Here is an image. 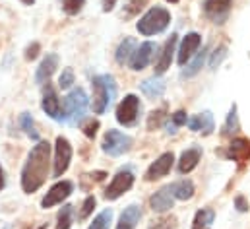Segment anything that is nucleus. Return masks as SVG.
<instances>
[{
	"instance_id": "nucleus-31",
	"label": "nucleus",
	"mask_w": 250,
	"mask_h": 229,
	"mask_svg": "<svg viewBox=\"0 0 250 229\" xmlns=\"http://www.w3.org/2000/svg\"><path fill=\"white\" fill-rule=\"evenodd\" d=\"M21 128L25 130V134H29L31 138H39L37 136V132H35V126H33V118H31V114L29 113H23L21 114Z\"/></svg>"
},
{
	"instance_id": "nucleus-36",
	"label": "nucleus",
	"mask_w": 250,
	"mask_h": 229,
	"mask_svg": "<svg viewBox=\"0 0 250 229\" xmlns=\"http://www.w3.org/2000/svg\"><path fill=\"white\" fill-rule=\"evenodd\" d=\"M225 51H227L225 47H219V49L213 51V57H211V60H209V66H211V68H217V64L225 58Z\"/></svg>"
},
{
	"instance_id": "nucleus-42",
	"label": "nucleus",
	"mask_w": 250,
	"mask_h": 229,
	"mask_svg": "<svg viewBox=\"0 0 250 229\" xmlns=\"http://www.w3.org/2000/svg\"><path fill=\"white\" fill-rule=\"evenodd\" d=\"M21 2H23V4H27V6H31V4L35 2V0H21Z\"/></svg>"
},
{
	"instance_id": "nucleus-14",
	"label": "nucleus",
	"mask_w": 250,
	"mask_h": 229,
	"mask_svg": "<svg viewBox=\"0 0 250 229\" xmlns=\"http://www.w3.org/2000/svg\"><path fill=\"white\" fill-rule=\"evenodd\" d=\"M173 161H175V158H173L171 152L159 156V158L149 165V169L146 171V179H147V181H155V179H161V177L169 175L171 167H173Z\"/></svg>"
},
{
	"instance_id": "nucleus-11",
	"label": "nucleus",
	"mask_w": 250,
	"mask_h": 229,
	"mask_svg": "<svg viewBox=\"0 0 250 229\" xmlns=\"http://www.w3.org/2000/svg\"><path fill=\"white\" fill-rule=\"evenodd\" d=\"M72 183L70 181H61V183H57L47 194H45V198L41 200V206L43 208H51V206H57V204H61L62 200H66L70 194H72Z\"/></svg>"
},
{
	"instance_id": "nucleus-23",
	"label": "nucleus",
	"mask_w": 250,
	"mask_h": 229,
	"mask_svg": "<svg viewBox=\"0 0 250 229\" xmlns=\"http://www.w3.org/2000/svg\"><path fill=\"white\" fill-rule=\"evenodd\" d=\"M171 192H173V196L179 198V200H190V198L194 196V184H192V181H188V179L177 181V183L171 184Z\"/></svg>"
},
{
	"instance_id": "nucleus-18",
	"label": "nucleus",
	"mask_w": 250,
	"mask_h": 229,
	"mask_svg": "<svg viewBox=\"0 0 250 229\" xmlns=\"http://www.w3.org/2000/svg\"><path fill=\"white\" fill-rule=\"evenodd\" d=\"M188 128L194 130V132L211 134V132H213V116H211V113L194 114V116L188 120Z\"/></svg>"
},
{
	"instance_id": "nucleus-19",
	"label": "nucleus",
	"mask_w": 250,
	"mask_h": 229,
	"mask_svg": "<svg viewBox=\"0 0 250 229\" xmlns=\"http://www.w3.org/2000/svg\"><path fill=\"white\" fill-rule=\"evenodd\" d=\"M227 156L233 160V161H245L250 158V140L247 138H237L231 142L229 146V152Z\"/></svg>"
},
{
	"instance_id": "nucleus-7",
	"label": "nucleus",
	"mask_w": 250,
	"mask_h": 229,
	"mask_svg": "<svg viewBox=\"0 0 250 229\" xmlns=\"http://www.w3.org/2000/svg\"><path fill=\"white\" fill-rule=\"evenodd\" d=\"M134 184V175L130 171H121L117 173L111 181V184L105 190V198L107 200H117L119 196H123L126 190H130Z\"/></svg>"
},
{
	"instance_id": "nucleus-37",
	"label": "nucleus",
	"mask_w": 250,
	"mask_h": 229,
	"mask_svg": "<svg viewBox=\"0 0 250 229\" xmlns=\"http://www.w3.org/2000/svg\"><path fill=\"white\" fill-rule=\"evenodd\" d=\"M39 51H41V45H39V43H31V45L27 47V51H25V58H27V60H33V58H37Z\"/></svg>"
},
{
	"instance_id": "nucleus-26",
	"label": "nucleus",
	"mask_w": 250,
	"mask_h": 229,
	"mask_svg": "<svg viewBox=\"0 0 250 229\" xmlns=\"http://www.w3.org/2000/svg\"><path fill=\"white\" fill-rule=\"evenodd\" d=\"M111 220H113V210H103L87 229H109Z\"/></svg>"
},
{
	"instance_id": "nucleus-35",
	"label": "nucleus",
	"mask_w": 250,
	"mask_h": 229,
	"mask_svg": "<svg viewBox=\"0 0 250 229\" xmlns=\"http://www.w3.org/2000/svg\"><path fill=\"white\" fill-rule=\"evenodd\" d=\"M237 128V107L233 105V109H231V113L227 116V124H225V132H233Z\"/></svg>"
},
{
	"instance_id": "nucleus-33",
	"label": "nucleus",
	"mask_w": 250,
	"mask_h": 229,
	"mask_svg": "<svg viewBox=\"0 0 250 229\" xmlns=\"http://www.w3.org/2000/svg\"><path fill=\"white\" fill-rule=\"evenodd\" d=\"M72 84H74V72H72L70 68H66L62 72V76H61V80H59V86H61L62 90H68Z\"/></svg>"
},
{
	"instance_id": "nucleus-22",
	"label": "nucleus",
	"mask_w": 250,
	"mask_h": 229,
	"mask_svg": "<svg viewBox=\"0 0 250 229\" xmlns=\"http://www.w3.org/2000/svg\"><path fill=\"white\" fill-rule=\"evenodd\" d=\"M140 88H142V92H144L147 97H151V99L161 97V95L165 93V84H163V80H159V78L144 80V82L140 84Z\"/></svg>"
},
{
	"instance_id": "nucleus-27",
	"label": "nucleus",
	"mask_w": 250,
	"mask_h": 229,
	"mask_svg": "<svg viewBox=\"0 0 250 229\" xmlns=\"http://www.w3.org/2000/svg\"><path fill=\"white\" fill-rule=\"evenodd\" d=\"M204 58H206V49H204L202 53H198V57L192 60L190 66H187V70L183 72V76H185V78H192L194 74H198L200 68H202V64H204Z\"/></svg>"
},
{
	"instance_id": "nucleus-17",
	"label": "nucleus",
	"mask_w": 250,
	"mask_h": 229,
	"mask_svg": "<svg viewBox=\"0 0 250 229\" xmlns=\"http://www.w3.org/2000/svg\"><path fill=\"white\" fill-rule=\"evenodd\" d=\"M173 192H171V186H163L161 190H157L153 196H151V208L153 212H167L173 208Z\"/></svg>"
},
{
	"instance_id": "nucleus-4",
	"label": "nucleus",
	"mask_w": 250,
	"mask_h": 229,
	"mask_svg": "<svg viewBox=\"0 0 250 229\" xmlns=\"http://www.w3.org/2000/svg\"><path fill=\"white\" fill-rule=\"evenodd\" d=\"M87 95H85V92L82 90V88H76V90H72L68 95H66V99H64V111H62V120H66L68 124H76L83 113H85V109H87Z\"/></svg>"
},
{
	"instance_id": "nucleus-34",
	"label": "nucleus",
	"mask_w": 250,
	"mask_h": 229,
	"mask_svg": "<svg viewBox=\"0 0 250 229\" xmlns=\"http://www.w3.org/2000/svg\"><path fill=\"white\" fill-rule=\"evenodd\" d=\"M83 132H85V136H89V138H93L95 136V132H97V128H99V122L97 120H93V118H87L85 122H83Z\"/></svg>"
},
{
	"instance_id": "nucleus-12",
	"label": "nucleus",
	"mask_w": 250,
	"mask_h": 229,
	"mask_svg": "<svg viewBox=\"0 0 250 229\" xmlns=\"http://www.w3.org/2000/svg\"><path fill=\"white\" fill-rule=\"evenodd\" d=\"M43 111L49 114L51 118L55 120H62V105L59 101V95L55 92V88L47 82V88H45V93H43Z\"/></svg>"
},
{
	"instance_id": "nucleus-10",
	"label": "nucleus",
	"mask_w": 250,
	"mask_h": 229,
	"mask_svg": "<svg viewBox=\"0 0 250 229\" xmlns=\"http://www.w3.org/2000/svg\"><path fill=\"white\" fill-rule=\"evenodd\" d=\"M231 4H233V0H206L204 2V14L211 22L223 23L231 12Z\"/></svg>"
},
{
	"instance_id": "nucleus-3",
	"label": "nucleus",
	"mask_w": 250,
	"mask_h": 229,
	"mask_svg": "<svg viewBox=\"0 0 250 229\" xmlns=\"http://www.w3.org/2000/svg\"><path fill=\"white\" fill-rule=\"evenodd\" d=\"M169 22H171L169 10H165L161 6H153V8H149L140 18V22L136 23V27H138V31L142 35H155V33L165 31L167 25H169Z\"/></svg>"
},
{
	"instance_id": "nucleus-2",
	"label": "nucleus",
	"mask_w": 250,
	"mask_h": 229,
	"mask_svg": "<svg viewBox=\"0 0 250 229\" xmlns=\"http://www.w3.org/2000/svg\"><path fill=\"white\" fill-rule=\"evenodd\" d=\"M91 86H93V111L97 114H103L109 109V105L113 103V99L117 97L115 78L111 74L95 76Z\"/></svg>"
},
{
	"instance_id": "nucleus-40",
	"label": "nucleus",
	"mask_w": 250,
	"mask_h": 229,
	"mask_svg": "<svg viewBox=\"0 0 250 229\" xmlns=\"http://www.w3.org/2000/svg\"><path fill=\"white\" fill-rule=\"evenodd\" d=\"M4 188V171H2V167H0V190Z\"/></svg>"
},
{
	"instance_id": "nucleus-30",
	"label": "nucleus",
	"mask_w": 250,
	"mask_h": 229,
	"mask_svg": "<svg viewBox=\"0 0 250 229\" xmlns=\"http://www.w3.org/2000/svg\"><path fill=\"white\" fill-rule=\"evenodd\" d=\"M171 120H173V124H169L167 128V132L169 134H175L177 132V126H183V124H187V113L185 111H177V113L171 116Z\"/></svg>"
},
{
	"instance_id": "nucleus-43",
	"label": "nucleus",
	"mask_w": 250,
	"mask_h": 229,
	"mask_svg": "<svg viewBox=\"0 0 250 229\" xmlns=\"http://www.w3.org/2000/svg\"><path fill=\"white\" fill-rule=\"evenodd\" d=\"M167 2H179V0H167Z\"/></svg>"
},
{
	"instance_id": "nucleus-28",
	"label": "nucleus",
	"mask_w": 250,
	"mask_h": 229,
	"mask_svg": "<svg viewBox=\"0 0 250 229\" xmlns=\"http://www.w3.org/2000/svg\"><path fill=\"white\" fill-rule=\"evenodd\" d=\"M72 226V206H64L59 212V224L55 229H70Z\"/></svg>"
},
{
	"instance_id": "nucleus-21",
	"label": "nucleus",
	"mask_w": 250,
	"mask_h": 229,
	"mask_svg": "<svg viewBox=\"0 0 250 229\" xmlns=\"http://www.w3.org/2000/svg\"><path fill=\"white\" fill-rule=\"evenodd\" d=\"M200 158H202V150H200V148H190V150H187V152L181 156V160H179V173H181V175L190 173L198 165Z\"/></svg>"
},
{
	"instance_id": "nucleus-39",
	"label": "nucleus",
	"mask_w": 250,
	"mask_h": 229,
	"mask_svg": "<svg viewBox=\"0 0 250 229\" xmlns=\"http://www.w3.org/2000/svg\"><path fill=\"white\" fill-rule=\"evenodd\" d=\"M117 0H103V12H111L115 8Z\"/></svg>"
},
{
	"instance_id": "nucleus-20",
	"label": "nucleus",
	"mask_w": 250,
	"mask_h": 229,
	"mask_svg": "<svg viewBox=\"0 0 250 229\" xmlns=\"http://www.w3.org/2000/svg\"><path fill=\"white\" fill-rule=\"evenodd\" d=\"M140 218H142L140 206L132 204V206H128L125 212L121 214V220H119V224H117V229H136Z\"/></svg>"
},
{
	"instance_id": "nucleus-5",
	"label": "nucleus",
	"mask_w": 250,
	"mask_h": 229,
	"mask_svg": "<svg viewBox=\"0 0 250 229\" xmlns=\"http://www.w3.org/2000/svg\"><path fill=\"white\" fill-rule=\"evenodd\" d=\"M132 146V138L128 134H123L119 130H109L105 134V140H103V152L113 156V158H119L126 154Z\"/></svg>"
},
{
	"instance_id": "nucleus-1",
	"label": "nucleus",
	"mask_w": 250,
	"mask_h": 229,
	"mask_svg": "<svg viewBox=\"0 0 250 229\" xmlns=\"http://www.w3.org/2000/svg\"><path fill=\"white\" fill-rule=\"evenodd\" d=\"M49 161H51V144L39 142L27 156V161L21 169V188L23 192L31 194L43 186L49 175Z\"/></svg>"
},
{
	"instance_id": "nucleus-38",
	"label": "nucleus",
	"mask_w": 250,
	"mask_h": 229,
	"mask_svg": "<svg viewBox=\"0 0 250 229\" xmlns=\"http://www.w3.org/2000/svg\"><path fill=\"white\" fill-rule=\"evenodd\" d=\"M235 204H237V208H239V212H247V210H249V204L245 202V198H243V196H237V200H235Z\"/></svg>"
},
{
	"instance_id": "nucleus-6",
	"label": "nucleus",
	"mask_w": 250,
	"mask_h": 229,
	"mask_svg": "<svg viewBox=\"0 0 250 229\" xmlns=\"http://www.w3.org/2000/svg\"><path fill=\"white\" fill-rule=\"evenodd\" d=\"M140 109H142L140 99L130 93V95H126L125 99L121 101V105L117 107V120L121 124H125V126H134L138 122V118H140Z\"/></svg>"
},
{
	"instance_id": "nucleus-15",
	"label": "nucleus",
	"mask_w": 250,
	"mask_h": 229,
	"mask_svg": "<svg viewBox=\"0 0 250 229\" xmlns=\"http://www.w3.org/2000/svg\"><path fill=\"white\" fill-rule=\"evenodd\" d=\"M175 47H177V35H171L163 47V53L155 64V74L161 76L167 72V68H171V60H173V53H175Z\"/></svg>"
},
{
	"instance_id": "nucleus-44",
	"label": "nucleus",
	"mask_w": 250,
	"mask_h": 229,
	"mask_svg": "<svg viewBox=\"0 0 250 229\" xmlns=\"http://www.w3.org/2000/svg\"><path fill=\"white\" fill-rule=\"evenodd\" d=\"M4 229H10V228H4Z\"/></svg>"
},
{
	"instance_id": "nucleus-25",
	"label": "nucleus",
	"mask_w": 250,
	"mask_h": 229,
	"mask_svg": "<svg viewBox=\"0 0 250 229\" xmlns=\"http://www.w3.org/2000/svg\"><path fill=\"white\" fill-rule=\"evenodd\" d=\"M213 218H215V212H213V210H209V208L200 210V212L196 214V218H194L192 229H208L209 224H213Z\"/></svg>"
},
{
	"instance_id": "nucleus-41",
	"label": "nucleus",
	"mask_w": 250,
	"mask_h": 229,
	"mask_svg": "<svg viewBox=\"0 0 250 229\" xmlns=\"http://www.w3.org/2000/svg\"><path fill=\"white\" fill-rule=\"evenodd\" d=\"M167 222H163V226H157V228H153V229H169V226H165Z\"/></svg>"
},
{
	"instance_id": "nucleus-29",
	"label": "nucleus",
	"mask_w": 250,
	"mask_h": 229,
	"mask_svg": "<svg viewBox=\"0 0 250 229\" xmlns=\"http://www.w3.org/2000/svg\"><path fill=\"white\" fill-rule=\"evenodd\" d=\"M83 4H85V0H62V10L66 14L74 16L83 8Z\"/></svg>"
},
{
	"instance_id": "nucleus-8",
	"label": "nucleus",
	"mask_w": 250,
	"mask_h": 229,
	"mask_svg": "<svg viewBox=\"0 0 250 229\" xmlns=\"http://www.w3.org/2000/svg\"><path fill=\"white\" fill-rule=\"evenodd\" d=\"M155 51H157V45H155V43H151V41L142 43L140 47L134 49L132 57H130V60H128V66H130L132 70H144V68L151 62V58H153V55H155Z\"/></svg>"
},
{
	"instance_id": "nucleus-24",
	"label": "nucleus",
	"mask_w": 250,
	"mask_h": 229,
	"mask_svg": "<svg viewBox=\"0 0 250 229\" xmlns=\"http://www.w3.org/2000/svg\"><path fill=\"white\" fill-rule=\"evenodd\" d=\"M134 49H136V41L132 37H126L125 41L119 45V49H117V62L119 64H126L130 60V57H132Z\"/></svg>"
},
{
	"instance_id": "nucleus-13",
	"label": "nucleus",
	"mask_w": 250,
	"mask_h": 229,
	"mask_svg": "<svg viewBox=\"0 0 250 229\" xmlns=\"http://www.w3.org/2000/svg\"><path fill=\"white\" fill-rule=\"evenodd\" d=\"M200 45H202V37L198 33H188V35H185L183 41H181V47H179L177 62L181 66H185L188 60L196 55V51H198Z\"/></svg>"
},
{
	"instance_id": "nucleus-32",
	"label": "nucleus",
	"mask_w": 250,
	"mask_h": 229,
	"mask_svg": "<svg viewBox=\"0 0 250 229\" xmlns=\"http://www.w3.org/2000/svg\"><path fill=\"white\" fill-rule=\"evenodd\" d=\"M93 208H95V198H93V196H87V198H85V202H83V206H82L80 220H85V218L93 212Z\"/></svg>"
},
{
	"instance_id": "nucleus-9",
	"label": "nucleus",
	"mask_w": 250,
	"mask_h": 229,
	"mask_svg": "<svg viewBox=\"0 0 250 229\" xmlns=\"http://www.w3.org/2000/svg\"><path fill=\"white\" fill-rule=\"evenodd\" d=\"M72 160V146L70 142L59 136L57 138V146H55V177H62Z\"/></svg>"
},
{
	"instance_id": "nucleus-16",
	"label": "nucleus",
	"mask_w": 250,
	"mask_h": 229,
	"mask_svg": "<svg viewBox=\"0 0 250 229\" xmlns=\"http://www.w3.org/2000/svg\"><path fill=\"white\" fill-rule=\"evenodd\" d=\"M57 68H59V57L57 55H47V57L43 58V62L39 64V68H37L35 82L37 84H47Z\"/></svg>"
}]
</instances>
